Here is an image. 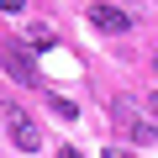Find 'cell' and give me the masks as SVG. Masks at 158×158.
<instances>
[{"mask_svg":"<svg viewBox=\"0 0 158 158\" xmlns=\"http://www.w3.org/2000/svg\"><path fill=\"white\" fill-rule=\"evenodd\" d=\"M148 111H153V116H158V90H153V95H148Z\"/></svg>","mask_w":158,"mask_h":158,"instance_id":"ba28073f","label":"cell"},{"mask_svg":"<svg viewBox=\"0 0 158 158\" xmlns=\"http://www.w3.org/2000/svg\"><path fill=\"white\" fill-rule=\"evenodd\" d=\"M0 63H6V74L16 79V85H42V74H37V58H32L21 42H6V48H0Z\"/></svg>","mask_w":158,"mask_h":158,"instance_id":"7a4b0ae2","label":"cell"},{"mask_svg":"<svg viewBox=\"0 0 158 158\" xmlns=\"http://www.w3.org/2000/svg\"><path fill=\"white\" fill-rule=\"evenodd\" d=\"M48 106H53V111H58L63 121H74V116H79V106H74L69 95H48Z\"/></svg>","mask_w":158,"mask_h":158,"instance_id":"277c9868","label":"cell"},{"mask_svg":"<svg viewBox=\"0 0 158 158\" xmlns=\"http://www.w3.org/2000/svg\"><path fill=\"white\" fill-rule=\"evenodd\" d=\"M27 42H32V48H53V32H48V27H27Z\"/></svg>","mask_w":158,"mask_h":158,"instance_id":"5b68a950","label":"cell"},{"mask_svg":"<svg viewBox=\"0 0 158 158\" xmlns=\"http://www.w3.org/2000/svg\"><path fill=\"white\" fill-rule=\"evenodd\" d=\"M63 158H79V153H63Z\"/></svg>","mask_w":158,"mask_h":158,"instance_id":"9c48e42d","label":"cell"},{"mask_svg":"<svg viewBox=\"0 0 158 158\" xmlns=\"http://www.w3.org/2000/svg\"><path fill=\"white\" fill-rule=\"evenodd\" d=\"M153 69H158V58H153Z\"/></svg>","mask_w":158,"mask_h":158,"instance_id":"30bf717a","label":"cell"},{"mask_svg":"<svg viewBox=\"0 0 158 158\" xmlns=\"http://www.w3.org/2000/svg\"><path fill=\"white\" fill-rule=\"evenodd\" d=\"M27 6V0H0V11H21Z\"/></svg>","mask_w":158,"mask_h":158,"instance_id":"52a82bcc","label":"cell"},{"mask_svg":"<svg viewBox=\"0 0 158 158\" xmlns=\"http://www.w3.org/2000/svg\"><path fill=\"white\" fill-rule=\"evenodd\" d=\"M0 116H6V132H11V142H16L21 153H37V148H42V132H37V121H32L21 106H0Z\"/></svg>","mask_w":158,"mask_h":158,"instance_id":"6da1fadb","label":"cell"},{"mask_svg":"<svg viewBox=\"0 0 158 158\" xmlns=\"http://www.w3.org/2000/svg\"><path fill=\"white\" fill-rule=\"evenodd\" d=\"M106 158H132V148H106Z\"/></svg>","mask_w":158,"mask_h":158,"instance_id":"8992f818","label":"cell"},{"mask_svg":"<svg viewBox=\"0 0 158 158\" xmlns=\"http://www.w3.org/2000/svg\"><path fill=\"white\" fill-rule=\"evenodd\" d=\"M90 21H95V32H106V37H116V32H127V27H132V16H127L121 6H111V0L90 6Z\"/></svg>","mask_w":158,"mask_h":158,"instance_id":"3957f363","label":"cell"}]
</instances>
